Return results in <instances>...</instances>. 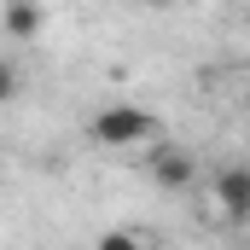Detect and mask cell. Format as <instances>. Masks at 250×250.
I'll use <instances>...</instances> for the list:
<instances>
[{
  "label": "cell",
  "mask_w": 250,
  "mask_h": 250,
  "mask_svg": "<svg viewBox=\"0 0 250 250\" xmlns=\"http://www.w3.org/2000/svg\"><path fill=\"white\" fill-rule=\"evenodd\" d=\"M245 111H250V93H245Z\"/></svg>",
  "instance_id": "cell-7"
},
{
  "label": "cell",
  "mask_w": 250,
  "mask_h": 250,
  "mask_svg": "<svg viewBox=\"0 0 250 250\" xmlns=\"http://www.w3.org/2000/svg\"><path fill=\"white\" fill-rule=\"evenodd\" d=\"M18 93H23V70H18L12 59H0V105H12Z\"/></svg>",
  "instance_id": "cell-5"
},
{
  "label": "cell",
  "mask_w": 250,
  "mask_h": 250,
  "mask_svg": "<svg viewBox=\"0 0 250 250\" xmlns=\"http://www.w3.org/2000/svg\"><path fill=\"white\" fill-rule=\"evenodd\" d=\"M192 175H198V163H192L187 151H175V146H157V151H151V181H157V187L187 192Z\"/></svg>",
  "instance_id": "cell-3"
},
{
  "label": "cell",
  "mask_w": 250,
  "mask_h": 250,
  "mask_svg": "<svg viewBox=\"0 0 250 250\" xmlns=\"http://www.w3.org/2000/svg\"><path fill=\"white\" fill-rule=\"evenodd\" d=\"M99 250H146V245L134 227H111V233H99Z\"/></svg>",
  "instance_id": "cell-6"
},
{
  "label": "cell",
  "mask_w": 250,
  "mask_h": 250,
  "mask_svg": "<svg viewBox=\"0 0 250 250\" xmlns=\"http://www.w3.org/2000/svg\"><path fill=\"white\" fill-rule=\"evenodd\" d=\"M0 23H6V35H18V41H29V35L41 29V6H35V0H6V12H0Z\"/></svg>",
  "instance_id": "cell-4"
},
{
  "label": "cell",
  "mask_w": 250,
  "mask_h": 250,
  "mask_svg": "<svg viewBox=\"0 0 250 250\" xmlns=\"http://www.w3.org/2000/svg\"><path fill=\"white\" fill-rule=\"evenodd\" d=\"M215 204L227 221H250V169H221L215 175Z\"/></svg>",
  "instance_id": "cell-2"
},
{
  "label": "cell",
  "mask_w": 250,
  "mask_h": 250,
  "mask_svg": "<svg viewBox=\"0 0 250 250\" xmlns=\"http://www.w3.org/2000/svg\"><path fill=\"white\" fill-rule=\"evenodd\" d=\"M99 146H140V140H151L157 134V117L151 111H140V105H105L93 128H87Z\"/></svg>",
  "instance_id": "cell-1"
},
{
  "label": "cell",
  "mask_w": 250,
  "mask_h": 250,
  "mask_svg": "<svg viewBox=\"0 0 250 250\" xmlns=\"http://www.w3.org/2000/svg\"><path fill=\"white\" fill-rule=\"evenodd\" d=\"M245 29H250V18H245Z\"/></svg>",
  "instance_id": "cell-8"
}]
</instances>
